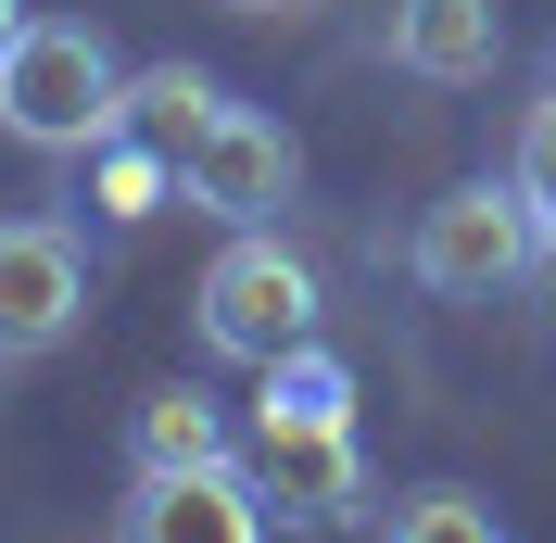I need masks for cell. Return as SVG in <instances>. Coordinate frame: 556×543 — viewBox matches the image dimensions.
Returning <instances> with one entry per match:
<instances>
[{
    "label": "cell",
    "instance_id": "1",
    "mask_svg": "<svg viewBox=\"0 0 556 543\" xmlns=\"http://www.w3.org/2000/svg\"><path fill=\"white\" fill-rule=\"evenodd\" d=\"M0 127L26 152H89V139L127 127V64L89 13H26L13 51H0Z\"/></svg>",
    "mask_w": 556,
    "mask_h": 543
},
{
    "label": "cell",
    "instance_id": "2",
    "mask_svg": "<svg viewBox=\"0 0 556 543\" xmlns=\"http://www.w3.org/2000/svg\"><path fill=\"white\" fill-rule=\"evenodd\" d=\"M405 266L430 278L443 304H493V291H519V278H531V266H556V253H544V215H531L519 177H455L443 203L417 215Z\"/></svg>",
    "mask_w": 556,
    "mask_h": 543
},
{
    "label": "cell",
    "instance_id": "3",
    "mask_svg": "<svg viewBox=\"0 0 556 543\" xmlns=\"http://www.w3.org/2000/svg\"><path fill=\"white\" fill-rule=\"evenodd\" d=\"M190 329H203V354H228V367H278L291 341H316V266L278 228H228V253L203 266Z\"/></svg>",
    "mask_w": 556,
    "mask_h": 543
},
{
    "label": "cell",
    "instance_id": "4",
    "mask_svg": "<svg viewBox=\"0 0 556 543\" xmlns=\"http://www.w3.org/2000/svg\"><path fill=\"white\" fill-rule=\"evenodd\" d=\"M291 190H304V165H291V127L253 102H215L203 127L177 139V203L215 215V228H278L291 215Z\"/></svg>",
    "mask_w": 556,
    "mask_h": 543
},
{
    "label": "cell",
    "instance_id": "5",
    "mask_svg": "<svg viewBox=\"0 0 556 543\" xmlns=\"http://www.w3.org/2000/svg\"><path fill=\"white\" fill-rule=\"evenodd\" d=\"M76 316H89V253H76V228L64 215H0V367L64 354Z\"/></svg>",
    "mask_w": 556,
    "mask_h": 543
},
{
    "label": "cell",
    "instance_id": "6",
    "mask_svg": "<svg viewBox=\"0 0 556 543\" xmlns=\"http://www.w3.org/2000/svg\"><path fill=\"white\" fill-rule=\"evenodd\" d=\"M266 518L278 506L253 493L241 455H228V468H139L114 543H266Z\"/></svg>",
    "mask_w": 556,
    "mask_h": 543
},
{
    "label": "cell",
    "instance_id": "7",
    "mask_svg": "<svg viewBox=\"0 0 556 543\" xmlns=\"http://www.w3.org/2000/svg\"><path fill=\"white\" fill-rule=\"evenodd\" d=\"M253 493H266L278 518H304V531H342V518H367V455H354V430H278V442H241Z\"/></svg>",
    "mask_w": 556,
    "mask_h": 543
},
{
    "label": "cell",
    "instance_id": "8",
    "mask_svg": "<svg viewBox=\"0 0 556 543\" xmlns=\"http://www.w3.org/2000/svg\"><path fill=\"white\" fill-rule=\"evenodd\" d=\"M392 64L430 89H481L506 64V0H392Z\"/></svg>",
    "mask_w": 556,
    "mask_h": 543
},
{
    "label": "cell",
    "instance_id": "9",
    "mask_svg": "<svg viewBox=\"0 0 556 543\" xmlns=\"http://www.w3.org/2000/svg\"><path fill=\"white\" fill-rule=\"evenodd\" d=\"M278 430H354V367L329 341H291L278 367H253V430L241 442H278Z\"/></svg>",
    "mask_w": 556,
    "mask_h": 543
},
{
    "label": "cell",
    "instance_id": "10",
    "mask_svg": "<svg viewBox=\"0 0 556 543\" xmlns=\"http://www.w3.org/2000/svg\"><path fill=\"white\" fill-rule=\"evenodd\" d=\"M127 455H139V468H228L241 442H228V417H215V392H190V379H165V392H139V417H127Z\"/></svg>",
    "mask_w": 556,
    "mask_h": 543
},
{
    "label": "cell",
    "instance_id": "11",
    "mask_svg": "<svg viewBox=\"0 0 556 543\" xmlns=\"http://www.w3.org/2000/svg\"><path fill=\"white\" fill-rule=\"evenodd\" d=\"M76 165H89V203H102L114 228H152V215L177 203V152H152V139H139V127H114V139H89V152H76Z\"/></svg>",
    "mask_w": 556,
    "mask_h": 543
},
{
    "label": "cell",
    "instance_id": "12",
    "mask_svg": "<svg viewBox=\"0 0 556 543\" xmlns=\"http://www.w3.org/2000/svg\"><path fill=\"white\" fill-rule=\"evenodd\" d=\"M215 102H228V89H215L203 64H139V76H127V127L152 139V152H177V139L203 127Z\"/></svg>",
    "mask_w": 556,
    "mask_h": 543
},
{
    "label": "cell",
    "instance_id": "13",
    "mask_svg": "<svg viewBox=\"0 0 556 543\" xmlns=\"http://www.w3.org/2000/svg\"><path fill=\"white\" fill-rule=\"evenodd\" d=\"M392 543H506V531L468 480H417V493H392Z\"/></svg>",
    "mask_w": 556,
    "mask_h": 543
},
{
    "label": "cell",
    "instance_id": "14",
    "mask_svg": "<svg viewBox=\"0 0 556 543\" xmlns=\"http://www.w3.org/2000/svg\"><path fill=\"white\" fill-rule=\"evenodd\" d=\"M506 177L531 190V215H544V253H556V89L519 114V165H506Z\"/></svg>",
    "mask_w": 556,
    "mask_h": 543
},
{
    "label": "cell",
    "instance_id": "15",
    "mask_svg": "<svg viewBox=\"0 0 556 543\" xmlns=\"http://www.w3.org/2000/svg\"><path fill=\"white\" fill-rule=\"evenodd\" d=\"M215 13H304V0H215Z\"/></svg>",
    "mask_w": 556,
    "mask_h": 543
},
{
    "label": "cell",
    "instance_id": "16",
    "mask_svg": "<svg viewBox=\"0 0 556 543\" xmlns=\"http://www.w3.org/2000/svg\"><path fill=\"white\" fill-rule=\"evenodd\" d=\"M13 26H26V0H0V51H13Z\"/></svg>",
    "mask_w": 556,
    "mask_h": 543
}]
</instances>
